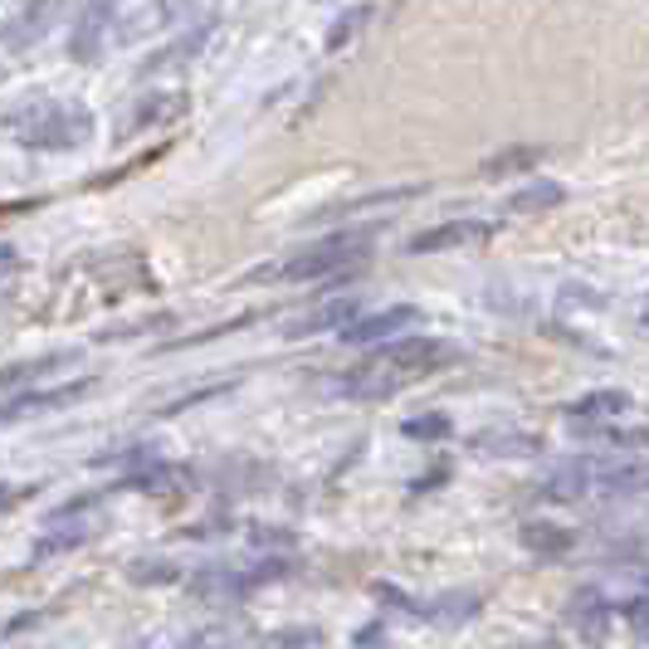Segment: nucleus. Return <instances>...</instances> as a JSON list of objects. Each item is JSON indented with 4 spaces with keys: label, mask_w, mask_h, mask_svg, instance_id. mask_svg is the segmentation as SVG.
<instances>
[{
    "label": "nucleus",
    "mask_w": 649,
    "mask_h": 649,
    "mask_svg": "<svg viewBox=\"0 0 649 649\" xmlns=\"http://www.w3.org/2000/svg\"><path fill=\"white\" fill-rule=\"evenodd\" d=\"M455 362V347L435 337H406V342H386L372 362H362L357 372L342 376V391L357 400H382L391 391H400L415 376H430L439 366Z\"/></svg>",
    "instance_id": "obj_1"
},
{
    "label": "nucleus",
    "mask_w": 649,
    "mask_h": 649,
    "mask_svg": "<svg viewBox=\"0 0 649 649\" xmlns=\"http://www.w3.org/2000/svg\"><path fill=\"white\" fill-rule=\"evenodd\" d=\"M415 317H420V313L400 303V308H386V313H372V317L347 323V327H342V342H357V347H366V342H386V337H396L406 323H415Z\"/></svg>",
    "instance_id": "obj_6"
},
{
    "label": "nucleus",
    "mask_w": 649,
    "mask_h": 649,
    "mask_svg": "<svg viewBox=\"0 0 649 649\" xmlns=\"http://www.w3.org/2000/svg\"><path fill=\"white\" fill-rule=\"evenodd\" d=\"M89 128H93V118L79 103H34L10 118L16 142L34 146V152H69V146H79L89 138Z\"/></svg>",
    "instance_id": "obj_3"
},
{
    "label": "nucleus",
    "mask_w": 649,
    "mask_h": 649,
    "mask_svg": "<svg viewBox=\"0 0 649 649\" xmlns=\"http://www.w3.org/2000/svg\"><path fill=\"white\" fill-rule=\"evenodd\" d=\"M494 220H445V225L435 230H420L406 250L410 254H439V250H464V244H484L494 240Z\"/></svg>",
    "instance_id": "obj_5"
},
{
    "label": "nucleus",
    "mask_w": 649,
    "mask_h": 649,
    "mask_svg": "<svg viewBox=\"0 0 649 649\" xmlns=\"http://www.w3.org/2000/svg\"><path fill=\"white\" fill-rule=\"evenodd\" d=\"M366 20H372V6H357V10H352V16H342V20L333 24V30H327V54H337V49L347 44V40L362 30Z\"/></svg>",
    "instance_id": "obj_12"
},
{
    "label": "nucleus",
    "mask_w": 649,
    "mask_h": 649,
    "mask_svg": "<svg viewBox=\"0 0 649 649\" xmlns=\"http://www.w3.org/2000/svg\"><path fill=\"white\" fill-rule=\"evenodd\" d=\"M181 108H186V98H142V103L132 108V118H128V128L122 132H142L146 122H156L162 113H181Z\"/></svg>",
    "instance_id": "obj_11"
},
{
    "label": "nucleus",
    "mask_w": 649,
    "mask_h": 649,
    "mask_svg": "<svg viewBox=\"0 0 649 649\" xmlns=\"http://www.w3.org/2000/svg\"><path fill=\"white\" fill-rule=\"evenodd\" d=\"M347 327V323H357V303L352 298H337V303H327V308H317L313 317H303V323H293V333H323V327Z\"/></svg>",
    "instance_id": "obj_10"
},
{
    "label": "nucleus",
    "mask_w": 649,
    "mask_h": 649,
    "mask_svg": "<svg viewBox=\"0 0 649 649\" xmlns=\"http://www.w3.org/2000/svg\"><path fill=\"white\" fill-rule=\"evenodd\" d=\"M54 6H59V0H30V6H24L20 16L6 24V44L10 49H30L49 30V20H54Z\"/></svg>",
    "instance_id": "obj_7"
},
{
    "label": "nucleus",
    "mask_w": 649,
    "mask_h": 649,
    "mask_svg": "<svg viewBox=\"0 0 649 649\" xmlns=\"http://www.w3.org/2000/svg\"><path fill=\"white\" fill-rule=\"evenodd\" d=\"M561 201H567V186H557V181H533V186H523L508 205L518 215H537V211H552Z\"/></svg>",
    "instance_id": "obj_9"
},
{
    "label": "nucleus",
    "mask_w": 649,
    "mask_h": 649,
    "mask_svg": "<svg viewBox=\"0 0 649 649\" xmlns=\"http://www.w3.org/2000/svg\"><path fill=\"white\" fill-rule=\"evenodd\" d=\"M645 323H649V317H645Z\"/></svg>",
    "instance_id": "obj_15"
},
{
    "label": "nucleus",
    "mask_w": 649,
    "mask_h": 649,
    "mask_svg": "<svg viewBox=\"0 0 649 649\" xmlns=\"http://www.w3.org/2000/svg\"><path fill=\"white\" fill-rule=\"evenodd\" d=\"M620 406H626V396H610L606 391V396H586L581 406H571V415H606V410H620Z\"/></svg>",
    "instance_id": "obj_14"
},
{
    "label": "nucleus",
    "mask_w": 649,
    "mask_h": 649,
    "mask_svg": "<svg viewBox=\"0 0 649 649\" xmlns=\"http://www.w3.org/2000/svg\"><path fill=\"white\" fill-rule=\"evenodd\" d=\"M406 435L410 439H445L449 420H445V415H420V420H406Z\"/></svg>",
    "instance_id": "obj_13"
},
{
    "label": "nucleus",
    "mask_w": 649,
    "mask_h": 649,
    "mask_svg": "<svg viewBox=\"0 0 649 649\" xmlns=\"http://www.w3.org/2000/svg\"><path fill=\"white\" fill-rule=\"evenodd\" d=\"M547 156V146H533V142H523V146H504V152H494L484 162V176L488 181H498V176H513V171H528L537 166Z\"/></svg>",
    "instance_id": "obj_8"
},
{
    "label": "nucleus",
    "mask_w": 649,
    "mask_h": 649,
    "mask_svg": "<svg viewBox=\"0 0 649 649\" xmlns=\"http://www.w3.org/2000/svg\"><path fill=\"white\" fill-rule=\"evenodd\" d=\"M376 240V225L362 230H342V235H327L298 250L293 260H284L278 268H260L254 278H288V284H317V278H357L366 264V250Z\"/></svg>",
    "instance_id": "obj_2"
},
{
    "label": "nucleus",
    "mask_w": 649,
    "mask_h": 649,
    "mask_svg": "<svg viewBox=\"0 0 649 649\" xmlns=\"http://www.w3.org/2000/svg\"><path fill=\"white\" fill-rule=\"evenodd\" d=\"M113 10H118V0H79V10H73V40H69V54L79 64H93L98 59L108 24H113Z\"/></svg>",
    "instance_id": "obj_4"
}]
</instances>
